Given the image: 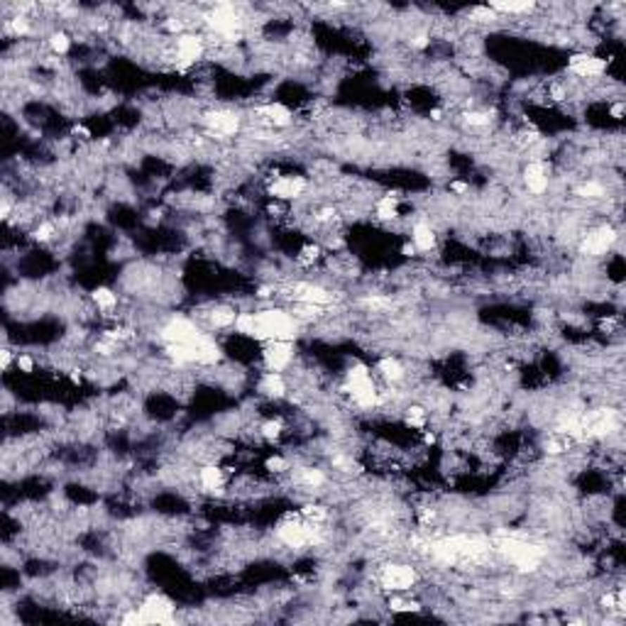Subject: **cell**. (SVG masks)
I'll return each instance as SVG.
<instances>
[{"instance_id": "obj_1", "label": "cell", "mask_w": 626, "mask_h": 626, "mask_svg": "<svg viewBox=\"0 0 626 626\" xmlns=\"http://www.w3.org/2000/svg\"><path fill=\"white\" fill-rule=\"evenodd\" d=\"M617 240H619V233L614 230V225L602 223L597 225V228L587 230V233L580 238V253L587 255V257H602V255H607L609 250L617 245Z\"/></svg>"}, {"instance_id": "obj_2", "label": "cell", "mask_w": 626, "mask_h": 626, "mask_svg": "<svg viewBox=\"0 0 626 626\" xmlns=\"http://www.w3.org/2000/svg\"><path fill=\"white\" fill-rule=\"evenodd\" d=\"M379 582L384 589H392V592H409L411 587H416L419 573L416 568L407 566V563H389L379 573Z\"/></svg>"}, {"instance_id": "obj_3", "label": "cell", "mask_w": 626, "mask_h": 626, "mask_svg": "<svg viewBox=\"0 0 626 626\" xmlns=\"http://www.w3.org/2000/svg\"><path fill=\"white\" fill-rule=\"evenodd\" d=\"M137 609H140L142 624H172L174 612H177L172 599L164 597V594H159V592L147 594Z\"/></svg>"}, {"instance_id": "obj_4", "label": "cell", "mask_w": 626, "mask_h": 626, "mask_svg": "<svg viewBox=\"0 0 626 626\" xmlns=\"http://www.w3.org/2000/svg\"><path fill=\"white\" fill-rule=\"evenodd\" d=\"M294 340H269L262 350V360H264L267 372H284L294 362Z\"/></svg>"}, {"instance_id": "obj_5", "label": "cell", "mask_w": 626, "mask_h": 626, "mask_svg": "<svg viewBox=\"0 0 626 626\" xmlns=\"http://www.w3.org/2000/svg\"><path fill=\"white\" fill-rule=\"evenodd\" d=\"M206 52V39L198 34H181L174 42L172 59L177 61V66H193Z\"/></svg>"}, {"instance_id": "obj_6", "label": "cell", "mask_w": 626, "mask_h": 626, "mask_svg": "<svg viewBox=\"0 0 626 626\" xmlns=\"http://www.w3.org/2000/svg\"><path fill=\"white\" fill-rule=\"evenodd\" d=\"M309 189V181L304 177H279L267 186V193H269L274 201H296L301 198Z\"/></svg>"}, {"instance_id": "obj_7", "label": "cell", "mask_w": 626, "mask_h": 626, "mask_svg": "<svg viewBox=\"0 0 626 626\" xmlns=\"http://www.w3.org/2000/svg\"><path fill=\"white\" fill-rule=\"evenodd\" d=\"M206 125H208L210 135L223 140V137L238 135L240 125H243V117L233 110H210V113H206Z\"/></svg>"}, {"instance_id": "obj_8", "label": "cell", "mask_w": 626, "mask_h": 626, "mask_svg": "<svg viewBox=\"0 0 626 626\" xmlns=\"http://www.w3.org/2000/svg\"><path fill=\"white\" fill-rule=\"evenodd\" d=\"M568 71L577 79H599L607 71V61L594 54H575L568 59Z\"/></svg>"}, {"instance_id": "obj_9", "label": "cell", "mask_w": 626, "mask_h": 626, "mask_svg": "<svg viewBox=\"0 0 626 626\" xmlns=\"http://www.w3.org/2000/svg\"><path fill=\"white\" fill-rule=\"evenodd\" d=\"M523 186L533 196H543L551 186V177H548V167L541 159H533L523 167Z\"/></svg>"}, {"instance_id": "obj_10", "label": "cell", "mask_w": 626, "mask_h": 626, "mask_svg": "<svg viewBox=\"0 0 626 626\" xmlns=\"http://www.w3.org/2000/svg\"><path fill=\"white\" fill-rule=\"evenodd\" d=\"M225 482H228V477H225V470L220 468V465H203L201 470H198V487H201L203 492H210V494H215V492H220L225 487Z\"/></svg>"}, {"instance_id": "obj_11", "label": "cell", "mask_w": 626, "mask_h": 626, "mask_svg": "<svg viewBox=\"0 0 626 626\" xmlns=\"http://www.w3.org/2000/svg\"><path fill=\"white\" fill-rule=\"evenodd\" d=\"M435 243H438V235L430 228V223L419 220L411 228V245L416 248V253H430V250H435Z\"/></svg>"}, {"instance_id": "obj_12", "label": "cell", "mask_w": 626, "mask_h": 626, "mask_svg": "<svg viewBox=\"0 0 626 626\" xmlns=\"http://www.w3.org/2000/svg\"><path fill=\"white\" fill-rule=\"evenodd\" d=\"M255 113L262 117H267V122L274 127H289L291 122H294V113H291L284 103H267V106L257 108Z\"/></svg>"}, {"instance_id": "obj_13", "label": "cell", "mask_w": 626, "mask_h": 626, "mask_svg": "<svg viewBox=\"0 0 626 626\" xmlns=\"http://www.w3.org/2000/svg\"><path fill=\"white\" fill-rule=\"evenodd\" d=\"M260 394H264V397L269 399H284L286 397V379L281 377V372H264L257 384Z\"/></svg>"}, {"instance_id": "obj_14", "label": "cell", "mask_w": 626, "mask_h": 626, "mask_svg": "<svg viewBox=\"0 0 626 626\" xmlns=\"http://www.w3.org/2000/svg\"><path fill=\"white\" fill-rule=\"evenodd\" d=\"M377 372L387 384H399V382H404V377H407V369H404V365L392 355L382 357V360L377 362Z\"/></svg>"}, {"instance_id": "obj_15", "label": "cell", "mask_w": 626, "mask_h": 626, "mask_svg": "<svg viewBox=\"0 0 626 626\" xmlns=\"http://www.w3.org/2000/svg\"><path fill=\"white\" fill-rule=\"evenodd\" d=\"M91 301L103 316H113V311L117 309V294L108 286H98V289L91 291Z\"/></svg>"}, {"instance_id": "obj_16", "label": "cell", "mask_w": 626, "mask_h": 626, "mask_svg": "<svg viewBox=\"0 0 626 626\" xmlns=\"http://www.w3.org/2000/svg\"><path fill=\"white\" fill-rule=\"evenodd\" d=\"M399 196H394V193H384L382 198H377L374 201V213H377L379 220H394L399 218Z\"/></svg>"}, {"instance_id": "obj_17", "label": "cell", "mask_w": 626, "mask_h": 626, "mask_svg": "<svg viewBox=\"0 0 626 626\" xmlns=\"http://www.w3.org/2000/svg\"><path fill=\"white\" fill-rule=\"evenodd\" d=\"M575 196L585 198V201H602V198L607 196V189L599 181H585L575 189Z\"/></svg>"}, {"instance_id": "obj_18", "label": "cell", "mask_w": 626, "mask_h": 626, "mask_svg": "<svg viewBox=\"0 0 626 626\" xmlns=\"http://www.w3.org/2000/svg\"><path fill=\"white\" fill-rule=\"evenodd\" d=\"M257 433H260L264 440H269V443H274V440H279L281 435H284V423H281V419H269V421H262Z\"/></svg>"}, {"instance_id": "obj_19", "label": "cell", "mask_w": 626, "mask_h": 626, "mask_svg": "<svg viewBox=\"0 0 626 626\" xmlns=\"http://www.w3.org/2000/svg\"><path fill=\"white\" fill-rule=\"evenodd\" d=\"M533 8H536V3H490L492 13H506V15L531 13Z\"/></svg>"}, {"instance_id": "obj_20", "label": "cell", "mask_w": 626, "mask_h": 626, "mask_svg": "<svg viewBox=\"0 0 626 626\" xmlns=\"http://www.w3.org/2000/svg\"><path fill=\"white\" fill-rule=\"evenodd\" d=\"M47 44H49V49H52L54 54H66L71 49V37L66 32H52L49 34V39H47Z\"/></svg>"}, {"instance_id": "obj_21", "label": "cell", "mask_w": 626, "mask_h": 626, "mask_svg": "<svg viewBox=\"0 0 626 626\" xmlns=\"http://www.w3.org/2000/svg\"><path fill=\"white\" fill-rule=\"evenodd\" d=\"M32 238L37 240V243H52L56 238V223H52V220H42V223L32 230Z\"/></svg>"}, {"instance_id": "obj_22", "label": "cell", "mask_w": 626, "mask_h": 626, "mask_svg": "<svg viewBox=\"0 0 626 626\" xmlns=\"http://www.w3.org/2000/svg\"><path fill=\"white\" fill-rule=\"evenodd\" d=\"M264 468L269 472H274V475H281V472L291 470V465H289V460L281 458V455H272V458L264 460Z\"/></svg>"}, {"instance_id": "obj_23", "label": "cell", "mask_w": 626, "mask_h": 626, "mask_svg": "<svg viewBox=\"0 0 626 626\" xmlns=\"http://www.w3.org/2000/svg\"><path fill=\"white\" fill-rule=\"evenodd\" d=\"M15 365H18V369L23 374H32L34 372V357L32 355H18Z\"/></svg>"}, {"instance_id": "obj_24", "label": "cell", "mask_w": 626, "mask_h": 626, "mask_svg": "<svg viewBox=\"0 0 626 626\" xmlns=\"http://www.w3.org/2000/svg\"><path fill=\"white\" fill-rule=\"evenodd\" d=\"M10 362H13V352L5 347V350L0 352V367H3V372H8V369H10Z\"/></svg>"}, {"instance_id": "obj_25", "label": "cell", "mask_w": 626, "mask_h": 626, "mask_svg": "<svg viewBox=\"0 0 626 626\" xmlns=\"http://www.w3.org/2000/svg\"><path fill=\"white\" fill-rule=\"evenodd\" d=\"M450 191H453V193H468L470 186L465 181H453V184H450Z\"/></svg>"}, {"instance_id": "obj_26", "label": "cell", "mask_w": 626, "mask_h": 626, "mask_svg": "<svg viewBox=\"0 0 626 626\" xmlns=\"http://www.w3.org/2000/svg\"><path fill=\"white\" fill-rule=\"evenodd\" d=\"M612 115L617 117V120H622V115H624V101H619V103L612 106Z\"/></svg>"}, {"instance_id": "obj_27", "label": "cell", "mask_w": 626, "mask_h": 626, "mask_svg": "<svg viewBox=\"0 0 626 626\" xmlns=\"http://www.w3.org/2000/svg\"><path fill=\"white\" fill-rule=\"evenodd\" d=\"M402 255H404V257H414V255H416V248H414L411 243H407V245H404V248H402Z\"/></svg>"}]
</instances>
